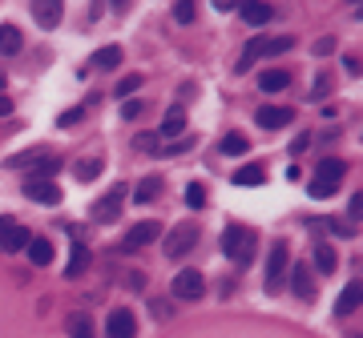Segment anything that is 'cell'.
I'll use <instances>...</instances> for the list:
<instances>
[{"label": "cell", "instance_id": "obj_31", "mask_svg": "<svg viewBox=\"0 0 363 338\" xmlns=\"http://www.w3.org/2000/svg\"><path fill=\"white\" fill-rule=\"evenodd\" d=\"M134 150L157 153V150H162V137H157V133H137V137H134Z\"/></svg>", "mask_w": 363, "mask_h": 338}, {"label": "cell", "instance_id": "obj_14", "mask_svg": "<svg viewBox=\"0 0 363 338\" xmlns=\"http://www.w3.org/2000/svg\"><path fill=\"white\" fill-rule=\"evenodd\" d=\"M29 238H33V234H29L24 225L13 222L4 234H0V250H4V254H17V250H24V246H29Z\"/></svg>", "mask_w": 363, "mask_h": 338}, {"label": "cell", "instance_id": "obj_6", "mask_svg": "<svg viewBox=\"0 0 363 338\" xmlns=\"http://www.w3.org/2000/svg\"><path fill=\"white\" fill-rule=\"evenodd\" d=\"M121 206H125V186H114L101 202H93L89 214H93V222H114L117 214H121Z\"/></svg>", "mask_w": 363, "mask_h": 338}, {"label": "cell", "instance_id": "obj_11", "mask_svg": "<svg viewBox=\"0 0 363 338\" xmlns=\"http://www.w3.org/2000/svg\"><path fill=\"white\" fill-rule=\"evenodd\" d=\"M89 262H93L89 246H85V242H73V250H69V266H65V278H81V274L89 270Z\"/></svg>", "mask_w": 363, "mask_h": 338}, {"label": "cell", "instance_id": "obj_41", "mask_svg": "<svg viewBox=\"0 0 363 338\" xmlns=\"http://www.w3.org/2000/svg\"><path fill=\"white\" fill-rule=\"evenodd\" d=\"M8 225H13V218H0V234H4V230H8Z\"/></svg>", "mask_w": 363, "mask_h": 338}, {"label": "cell", "instance_id": "obj_5", "mask_svg": "<svg viewBox=\"0 0 363 338\" xmlns=\"http://www.w3.org/2000/svg\"><path fill=\"white\" fill-rule=\"evenodd\" d=\"M162 238V230H157V222H141V225H134L125 238H121V254H134V250H141V246H150V242H157Z\"/></svg>", "mask_w": 363, "mask_h": 338}, {"label": "cell", "instance_id": "obj_13", "mask_svg": "<svg viewBox=\"0 0 363 338\" xmlns=\"http://www.w3.org/2000/svg\"><path fill=\"white\" fill-rule=\"evenodd\" d=\"M33 17H37L40 29H57L61 17H65V4H57V0H45V4H33Z\"/></svg>", "mask_w": 363, "mask_h": 338}, {"label": "cell", "instance_id": "obj_16", "mask_svg": "<svg viewBox=\"0 0 363 338\" xmlns=\"http://www.w3.org/2000/svg\"><path fill=\"white\" fill-rule=\"evenodd\" d=\"M263 182H267V169L258 161H247V166L234 169V186H263Z\"/></svg>", "mask_w": 363, "mask_h": 338}, {"label": "cell", "instance_id": "obj_38", "mask_svg": "<svg viewBox=\"0 0 363 338\" xmlns=\"http://www.w3.org/2000/svg\"><path fill=\"white\" fill-rule=\"evenodd\" d=\"M331 49H335V40H331V37H327V40H319V45H315V53H319V56H327V53H331Z\"/></svg>", "mask_w": 363, "mask_h": 338}, {"label": "cell", "instance_id": "obj_33", "mask_svg": "<svg viewBox=\"0 0 363 338\" xmlns=\"http://www.w3.org/2000/svg\"><path fill=\"white\" fill-rule=\"evenodd\" d=\"M307 193H311V198H315V202H327V198H331V193H335V186H331V182H323V177H315V182H311V186H307Z\"/></svg>", "mask_w": 363, "mask_h": 338}, {"label": "cell", "instance_id": "obj_15", "mask_svg": "<svg viewBox=\"0 0 363 338\" xmlns=\"http://www.w3.org/2000/svg\"><path fill=\"white\" fill-rule=\"evenodd\" d=\"M24 254H29V262L33 266H49L53 262V242H49V238H29Z\"/></svg>", "mask_w": 363, "mask_h": 338}, {"label": "cell", "instance_id": "obj_8", "mask_svg": "<svg viewBox=\"0 0 363 338\" xmlns=\"http://www.w3.org/2000/svg\"><path fill=\"white\" fill-rule=\"evenodd\" d=\"M137 335V319L130 310H114L105 319V338H134Z\"/></svg>", "mask_w": 363, "mask_h": 338}, {"label": "cell", "instance_id": "obj_25", "mask_svg": "<svg viewBox=\"0 0 363 338\" xmlns=\"http://www.w3.org/2000/svg\"><path fill=\"white\" fill-rule=\"evenodd\" d=\"M101 166H105V161H101V157H81V161H77V166H73L77 182H93L97 173H101Z\"/></svg>", "mask_w": 363, "mask_h": 338}, {"label": "cell", "instance_id": "obj_2", "mask_svg": "<svg viewBox=\"0 0 363 338\" xmlns=\"http://www.w3.org/2000/svg\"><path fill=\"white\" fill-rule=\"evenodd\" d=\"M194 246H198V225L194 222H178L162 238V254L166 258H186V254H194Z\"/></svg>", "mask_w": 363, "mask_h": 338}, {"label": "cell", "instance_id": "obj_19", "mask_svg": "<svg viewBox=\"0 0 363 338\" xmlns=\"http://www.w3.org/2000/svg\"><path fill=\"white\" fill-rule=\"evenodd\" d=\"M291 286H295V294H299L303 302L315 298V286H311V274H307V266H295V270H291Z\"/></svg>", "mask_w": 363, "mask_h": 338}, {"label": "cell", "instance_id": "obj_30", "mask_svg": "<svg viewBox=\"0 0 363 338\" xmlns=\"http://www.w3.org/2000/svg\"><path fill=\"white\" fill-rule=\"evenodd\" d=\"M186 206L190 209L206 206V186H202V182H190V186H186Z\"/></svg>", "mask_w": 363, "mask_h": 338}, {"label": "cell", "instance_id": "obj_20", "mask_svg": "<svg viewBox=\"0 0 363 338\" xmlns=\"http://www.w3.org/2000/svg\"><path fill=\"white\" fill-rule=\"evenodd\" d=\"M270 17H275V8H270V4H242V20L254 24V29L270 24Z\"/></svg>", "mask_w": 363, "mask_h": 338}, {"label": "cell", "instance_id": "obj_28", "mask_svg": "<svg viewBox=\"0 0 363 338\" xmlns=\"http://www.w3.org/2000/svg\"><path fill=\"white\" fill-rule=\"evenodd\" d=\"M45 157V150H24V153H17V157H8V169H33Z\"/></svg>", "mask_w": 363, "mask_h": 338}, {"label": "cell", "instance_id": "obj_35", "mask_svg": "<svg viewBox=\"0 0 363 338\" xmlns=\"http://www.w3.org/2000/svg\"><path fill=\"white\" fill-rule=\"evenodd\" d=\"M150 310H153V314H157V322H166V319H170V314H173V306H170V302H166V298H157V302H153V306H150Z\"/></svg>", "mask_w": 363, "mask_h": 338}, {"label": "cell", "instance_id": "obj_32", "mask_svg": "<svg viewBox=\"0 0 363 338\" xmlns=\"http://www.w3.org/2000/svg\"><path fill=\"white\" fill-rule=\"evenodd\" d=\"M194 17H198V4H190V0L173 4V20H178V24H194Z\"/></svg>", "mask_w": 363, "mask_h": 338}, {"label": "cell", "instance_id": "obj_24", "mask_svg": "<svg viewBox=\"0 0 363 338\" xmlns=\"http://www.w3.org/2000/svg\"><path fill=\"white\" fill-rule=\"evenodd\" d=\"M315 266H319L323 274H335V266H339V258H335V246H327V242L315 246Z\"/></svg>", "mask_w": 363, "mask_h": 338}, {"label": "cell", "instance_id": "obj_7", "mask_svg": "<svg viewBox=\"0 0 363 338\" xmlns=\"http://www.w3.org/2000/svg\"><path fill=\"white\" fill-rule=\"evenodd\" d=\"M24 198L37 202V206H61L57 182H40V177H29V182H24Z\"/></svg>", "mask_w": 363, "mask_h": 338}, {"label": "cell", "instance_id": "obj_34", "mask_svg": "<svg viewBox=\"0 0 363 338\" xmlns=\"http://www.w3.org/2000/svg\"><path fill=\"white\" fill-rule=\"evenodd\" d=\"M186 150H194V137H178V141H170V145H166V153H186Z\"/></svg>", "mask_w": 363, "mask_h": 338}, {"label": "cell", "instance_id": "obj_21", "mask_svg": "<svg viewBox=\"0 0 363 338\" xmlns=\"http://www.w3.org/2000/svg\"><path fill=\"white\" fill-rule=\"evenodd\" d=\"M157 193H162V177H141L137 182V189H134V202H157Z\"/></svg>", "mask_w": 363, "mask_h": 338}, {"label": "cell", "instance_id": "obj_12", "mask_svg": "<svg viewBox=\"0 0 363 338\" xmlns=\"http://www.w3.org/2000/svg\"><path fill=\"white\" fill-rule=\"evenodd\" d=\"M363 302V282H347L343 294H339V302H335V314L339 319H347V314H355V306Z\"/></svg>", "mask_w": 363, "mask_h": 338}, {"label": "cell", "instance_id": "obj_23", "mask_svg": "<svg viewBox=\"0 0 363 338\" xmlns=\"http://www.w3.org/2000/svg\"><path fill=\"white\" fill-rule=\"evenodd\" d=\"M343 173H347V166L339 161V157H323V161H319V173H315V177H323V182H331V186H335V182H339Z\"/></svg>", "mask_w": 363, "mask_h": 338}, {"label": "cell", "instance_id": "obj_40", "mask_svg": "<svg viewBox=\"0 0 363 338\" xmlns=\"http://www.w3.org/2000/svg\"><path fill=\"white\" fill-rule=\"evenodd\" d=\"M8 113H13V101H8V97L0 93V117H8Z\"/></svg>", "mask_w": 363, "mask_h": 338}, {"label": "cell", "instance_id": "obj_17", "mask_svg": "<svg viewBox=\"0 0 363 338\" xmlns=\"http://www.w3.org/2000/svg\"><path fill=\"white\" fill-rule=\"evenodd\" d=\"M287 85H291L287 69H267V73L258 77V89H263V93H283Z\"/></svg>", "mask_w": 363, "mask_h": 338}, {"label": "cell", "instance_id": "obj_42", "mask_svg": "<svg viewBox=\"0 0 363 338\" xmlns=\"http://www.w3.org/2000/svg\"><path fill=\"white\" fill-rule=\"evenodd\" d=\"M0 85H4V77H0Z\"/></svg>", "mask_w": 363, "mask_h": 338}, {"label": "cell", "instance_id": "obj_29", "mask_svg": "<svg viewBox=\"0 0 363 338\" xmlns=\"http://www.w3.org/2000/svg\"><path fill=\"white\" fill-rule=\"evenodd\" d=\"M137 89H141V73H130V77H121V81H117V89H114V93L130 101V97H134Z\"/></svg>", "mask_w": 363, "mask_h": 338}, {"label": "cell", "instance_id": "obj_3", "mask_svg": "<svg viewBox=\"0 0 363 338\" xmlns=\"http://www.w3.org/2000/svg\"><path fill=\"white\" fill-rule=\"evenodd\" d=\"M287 262H291V250H287V242H275L270 246V254H267V286L270 294L283 286V278H287Z\"/></svg>", "mask_w": 363, "mask_h": 338}, {"label": "cell", "instance_id": "obj_4", "mask_svg": "<svg viewBox=\"0 0 363 338\" xmlns=\"http://www.w3.org/2000/svg\"><path fill=\"white\" fill-rule=\"evenodd\" d=\"M202 290H206V278H202V270H178V278L170 282V294L182 302H194L202 298Z\"/></svg>", "mask_w": 363, "mask_h": 338}, {"label": "cell", "instance_id": "obj_26", "mask_svg": "<svg viewBox=\"0 0 363 338\" xmlns=\"http://www.w3.org/2000/svg\"><path fill=\"white\" fill-rule=\"evenodd\" d=\"M218 150L226 153V157H238V153H247V150H250V141H247V133H226Z\"/></svg>", "mask_w": 363, "mask_h": 338}, {"label": "cell", "instance_id": "obj_39", "mask_svg": "<svg viewBox=\"0 0 363 338\" xmlns=\"http://www.w3.org/2000/svg\"><path fill=\"white\" fill-rule=\"evenodd\" d=\"M311 97H315V101H319V97H327V77H319V81H315V93H311Z\"/></svg>", "mask_w": 363, "mask_h": 338}, {"label": "cell", "instance_id": "obj_37", "mask_svg": "<svg viewBox=\"0 0 363 338\" xmlns=\"http://www.w3.org/2000/svg\"><path fill=\"white\" fill-rule=\"evenodd\" d=\"M121 117H125V121H137V117H141V101H125V105H121Z\"/></svg>", "mask_w": 363, "mask_h": 338}, {"label": "cell", "instance_id": "obj_1", "mask_svg": "<svg viewBox=\"0 0 363 338\" xmlns=\"http://www.w3.org/2000/svg\"><path fill=\"white\" fill-rule=\"evenodd\" d=\"M254 250H258V234L247 230V225H226L222 234V254H226L234 266H250L254 262Z\"/></svg>", "mask_w": 363, "mask_h": 338}, {"label": "cell", "instance_id": "obj_22", "mask_svg": "<svg viewBox=\"0 0 363 338\" xmlns=\"http://www.w3.org/2000/svg\"><path fill=\"white\" fill-rule=\"evenodd\" d=\"M121 65V45H105L93 53V69H117Z\"/></svg>", "mask_w": 363, "mask_h": 338}, {"label": "cell", "instance_id": "obj_10", "mask_svg": "<svg viewBox=\"0 0 363 338\" xmlns=\"http://www.w3.org/2000/svg\"><path fill=\"white\" fill-rule=\"evenodd\" d=\"M186 133V109L182 105H173V109H166V117H162V129H157V137H166V141H178Z\"/></svg>", "mask_w": 363, "mask_h": 338}, {"label": "cell", "instance_id": "obj_18", "mask_svg": "<svg viewBox=\"0 0 363 338\" xmlns=\"http://www.w3.org/2000/svg\"><path fill=\"white\" fill-rule=\"evenodd\" d=\"M24 49V37H20V29L17 24H0V53L4 56H13Z\"/></svg>", "mask_w": 363, "mask_h": 338}, {"label": "cell", "instance_id": "obj_9", "mask_svg": "<svg viewBox=\"0 0 363 338\" xmlns=\"http://www.w3.org/2000/svg\"><path fill=\"white\" fill-rule=\"evenodd\" d=\"M291 121H295V109H291V105H263V109H258V125H263V129H283Z\"/></svg>", "mask_w": 363, "mask_h": 338}, {"label": "cell", "instance_id": "obj_27", "mask_svg": "<svg viewBox=\"0 0 363 338\" xmlns=\"http://www.w3.org/2000/svg\"><path fill=\"white\" fill-rule=\"evenodd\" d=\"M69 335L73 338H93V319H89V314H73V319H69Z\"/></svg>", "mask_w": 363, "mask_h": 338}, {"label": "cell", "instance_id": "obj_36", "mask_svg": "<svg viewBox=\"0 0 363 338\" xmlns=\"http://www.w3.org/2000/svg\"><path fill=\"white\" fill-rule=\"evenodd\" d=\"M81 117H85V109H69V113H61V121H57V125H65V129H73V125L81 121Z\"/></svg>", "mask_w": 363, "mask_h": 338}]
</instances>
